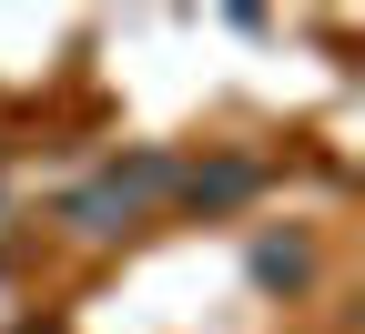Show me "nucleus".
Listing matches in <instances>:
<instances>
[{
    "instance_id": "1",
    "label": "nucleus",
    "mask_w": 365,
    "mask_h": 334,
    "mask_svg": "<svg viewBox=\"0 0 365 334\" xmlns=\"http://www.w3.org/2000/svg\"><path fill=\"white\" fill-rule=\"evenodd\" d=\"M163 193H173V152H132V162H102L61 213H71V233H122V223H143V203H163Z\"/></svg>"
},
{
    "instance_id": "2",
    "label": "nucleus",
    "mask_w": 365,
    "mask_h": 334,
    "mask_svg": "<svg viewBox=\"0 0 365 334\" xmlns=\"http://www.w3.org/2000/svg\"><path fill=\"white\" fill-rule=\"evenodd\" d=\"M173 193L193 203V213H234V203H254V193H264V162H244V152H234V162H203V172H173Z\"/></svg>"
},
{
    "instance_id": "3",
    "label": "nucleus",
    "mask_w": 365,
    "mask_h": 334,
    "mask_svg": "<svg viewBox=\"0 0 365 334\" xmlns=\"http://www.w3.org/2000/svg\"><path fill=\"white\" fill-rule=\"evenodd\" d=\"M254 273H264V283H304V273H314V254H304V244H274V233H264V244H254Z\"/></svg>"
}]
</instances>
